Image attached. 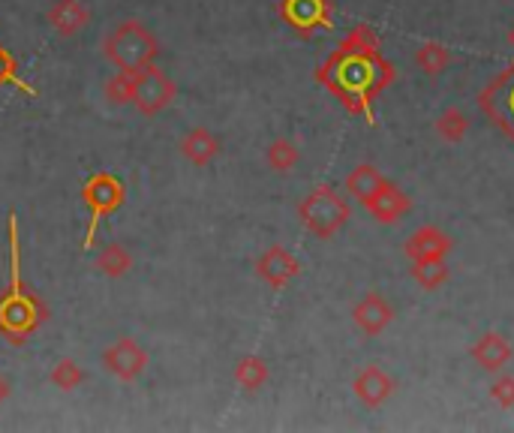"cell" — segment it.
Instances as JSON below:
<instances>
[{
    "label": "cell",
    "instance_id": "6da1fadb",
    "mask_svg": "<svg viewBox=\"0 0 514 433\" xmlns=\"http://www.w3.org/2000/svg\"><path fill=\"white\" fill-rule=\"evenodd\" d=\"M391 79L394 70L379 55V37L367 25H358L343 37V43L316 70V82L331 91L349 115H361L367 124H376L373 100L391 85Z\"/></svg>",
    "mask_w": 514,
    "mask_h": 433
},
{
    "label": "cell",
    "instance_id": "7a4b0ae2",
    "mask_svg": "<svg viewBox=\"0 0 514 433\" xmlns=\"http://www.w3.org/2000/svg\"><path fill=\"white\" fill-rule=\"evenodd\" d=\"M7 238H10V283L7 289H0V337L13 346H22L49 322V307L28 286L22 274V238H19L16 211H10L7 217Z\"/></svg>",
    "mask_w": 514,
    "mask_h": 433
},
{
    "label": "cell",
    "instance_id": "3957f363",
    "mask_svg": "<svg viewBox=\"0 0 514 433\" xmlns=\"http://www.w3.org/2000/svg\"><path fill=\"white\" fill-rule=\"evenodd\" d=\"M103 55L106 61L121 70V73H139L151 64H157L160 58V43L151 34V28H145L136 19H127L121 25H115L109 31V37L103 40Z\"/></svg>",
    "mask_w": 514,
    "mask_h": 433
},
{
    "label": "cell",
    "instance_id": "277c9868",
    "mask_svg": "<svg viewBox=\"0 0 514 433\" xmlns=\"http://www.w3.org/2000/svg\"><path fill=\"white\" fill-rule=\"evenodd\" d=\"M298 217L316 238H334L349 223L352 211H349V202L334 187L319 184L298 205Z\"/></svg>",
    "mask_w": 514,
    "mask_h": 433
},
{
    "label": "cell",
    "instance_id": "5b68a950",
    "mask_svg": "<svg viewBox=\"0 0 514 433\" xmlns=\"http://www.w3.org/2000/svg\"><path fill=\"white\" fill-rule=\"evenodd\" d=\"M82 202L88 208V232H85V250H91L97 244V229L100 223L115 214L118 208H124L127 202V184L112 175V172H97L82 184Z\"/></svg>",
    "mask_w": 514,
    "mask_h": 433
},
{
    "label": "cell",
    "instance_id": "8992f818",
    "mask_svg": "<svg viewBox=\"0 0 514 433\" xmlns=\"http://www.w3.org/2000/svg\"><path fill=\"white\" fill-rule=\"evenodd\" d=\"M175 97H178V85L163 67L151 64V67L133 73V106L139 109V115L154 118L163 109H169L175 103Z\"/></svg>",
    "mask_w": 514,
    "mask_h": 433
},
{
    "label": "cell",
    "instance_id": "52a82bcc",
    "mask_svg": "<svg viewBox=\"0 0 514 433\" xmlns=\"http://www.w3.org/2000/svg\"><path fill=\"white\" fill-rule=\"evenodd\" d=\"M280 19L298 37H313L319 31H331L334 25L328 0H280Z\"/></svg>",
    "mask_w": 514,
    "mask_h": 433
},
{
    "label": "cell",
    "instance_id": "ba28073f",
    "mask_svg": "<svg viewBox=\"0 0 514 433\" xmlns=\"http://www.w3.org/2000/svg\"><path fill=\"white\" fill-rule=\"evenodd\" d=\"M478 103H481L484 115L490 121H496L508 133V139H514V67L505 70L496 82H490L481 91Z\"/></svg>",
    "mask_w": 514,
    "mask_h": 433
},
{
    "label": "cell",
    "instance_id": "9c48e42d",
    "mask_svg": "<svg viewBox=\"0 0 514 433\" xmlns=\"http://www.w3.org/2000/svg\"><path fill=\"white\" fill-rule=\"evenodd\" d=\"M103 367L115 376V379H121V382H136L142 373H145V367H148V352L139 346V340H133V337H121V340H115L112 346H106L103 349Z\"/></svg>",
    "mask_w": 514,
    "mask_h": 433
},
{
    "label": "cell",
    "instance_id": "30bf717a",
    "mask_svg": "<svg viewBox=\"0 0 514 433\" xmlns=\"http://www.w3.org/2000/svg\"><path fill=\"white\" fill-rule=\"evenodd\" d=\"M256 274H259L271 289H286V286L301 274V265H298V259H295L286 247L271 244V247L259 256Z\"/></svg>",
    "mask_w": 514,
    "mask_h": 433
},
{
    "label": "cell",
    "instance_id": "8fae6325",
    "mask_svg": "<svg viewBox=\"0 0 514 433\" xmlns=\"http://www.w3.org/2000/svg\"><path fill=\"white\" fill-rule=\"evenodd\" d=\"M364 208H367V214L373 217V220H379V223H394L397 217H403L409 208H412V202H409V196L403 193V190H397L391 181H385L367 202H361Z\"/></svg>",
    "mask_w": 514,
    "mask_h": 433
},
{
    "label": "cell",
    "instance_id": "7c38bea8",
    "mask_svg": "<svg viewBox=\"0 0 514 433\" xmlns=\"http://www.w3.org/2000/svg\"><path fill=\"white\" fill-rule=\"evenodd\" d=\"M352 388H355V397H358L364 406L376 409V406H382V403L391 397V391H394V379H391L382 367L370 364V367H364V370L355 376Z\"/></svg>",
    "mask_w": 514,
    "mask_h": 433
},
{
    "label": "cell",
    "instance_id": "4fadbf2b",
    "mask_svg": "<svg viewBox=\"0 0 514 433\" xmlns=\"http://www.w3.org/2000/svg\"><path fill=\"white\" fill-rule=\"evenodd\" d=\"M46 19L61 37H76V34H82L88 28L91 13H88V7L82 4V0H55V4L49 7V13H46Z\"/></svg>",
    "mask_w": 514,
    "mask_h": 433
},
{
    "label": "cell",
    "instance_id": "5bb4252c",
    "mask_svg": "<svg viewBox=\"0 0 514 433\" xmlns=\"http://www.w3.org/2000/svg\"><path fill=\"white\" fill-rule=\"evenodd\" d=\"M352 319H355V325H358L364 334L373 337V334L385 331V325L394 319V310H391V304H388L379 292H370V295H364V298L355 304Z\"/></svg>",
    "mask_w": 514,
    "mask_h": 433
},
{
    "label": "cell",
    "instance_id": "9a60e30c",
    "mask_svg": "<svg viewBox=\"0 0 514 433\" xmlns=\"http://www.w3.org/2000/svg\"><path fill=\"white\" fill-rule=\"evenodd\" d=\"M451 250V238L445 232H439L436 226H421L418 232L409 235L406 241V253L412 262H424V259H445V253Z\"/></svg>",
    "mask_w": 514,
    "mask_h": 433
},
{
    "label": "cell",
    "instance_id": "2e32d148",
    "mask_svg": "<svg viewBox=\"0 0 514 433\" xmlns=\"http://www.w3.org/2000/svg\"><path fill=\"white\" fill-rule=\"evenodd\" d=\"M181 154H184L193 166L205 169V166H211V163L220 157V139H217L208 127H193V130L181 139Z\"/></svg>",
    "mask_w": 514,
    "mask_h": 433
},
{
    "label": "cell",
    "instance_id": "e0dca14e",
    "mask_svg": "<svg viewBox=\"0 0 514 433\" xmlns=\"http://www.w3.org/2000/svg\"><path fill=\"white\" fill-rule=\"evenodd\" d=\"M469 355H472L475 364L484 367V370H502V367L511 361V346H508V340H505L502 334L487 331V334H481V337L475 340V346L469 349Z\"/></svg>",
    "mask_w": 514,
    "mask_h": 433
},
{
    "label": "cell",
    "instance_id": "ac0fdd59",
    "mask_svg": "<svg viewBox=\"0 0 514 433\" xmlns=\"http://www.w3.org/2000/svg\"><path fill=\"white\" fill-rule=\"evenodd\" d=\"M133 268V253L124 247V244H106L100 253H97V271L109 280H121L127 277Z\"/></svg>",
    "mask_w": 514,
    "mask_h": 433
},
{
    "label": "cell",
    "instance_id": "d6986e66",
    "mask_svg": "<svg viewBox=\"0 0 514 433\" xmlns=\"http://www.w3.org/2000/svg\"><path fill=\"white\" fill-rule=\"evenodd\" d=\"M268 364H265V358H259V355H241L238 358V364H235V382H238V388H244L247 394H256L265 382H268Z\"/></svg>",
    "mask_w": 514,
    "mask_h": 433
},
{
    "label": "cell",
    "instance_id": "ffe728a7",
    "mask_svg": "<svg viewBox=\"0 0 514 433\" xmlns=\"http://www.w3.org/2000/svg\"><path fill=\"white\" fill-rule=\"evenodd\" d=\"M382 184H385V175H382L376 166H367V163L355 166V169L349 172V178H346V190H349V196H355L358 202H367Z\"/></svg>",
    "mask_w": 514,
    "mask_h": 433
},
{
    "label": "cell",
    "instance_id": "44dd1931",
    "mask_svg": "<svg viewBox=\"0 0 514 433\" xmlns=\"http://www.w3.org/2000/svg\"><path fill=\"white\" fill-rule=\"evenodd\" d=\"M0 88H16V91L28 94L31 100L40 97V91L19 73V64H16V58H13V52L7 46H0Z\"/></svg>",
    "mask_w": 514,
    "mask_h": 433
},
{
    "label": "cell",
    "instance_id": "7402d4cb",
    "mask_svg": "<svg viewBox=\"0 0 514 433\" xmlns=\"http://www.w3.org/2000/svg\"><path fill=\"white\" fill-rule=\"evenodd\" d=\"M298 160H301V151H298V145L289 142V139H274V142L268 145V151H265V163H268L274 172H280V175H289V172L298 166Z\"/></svg>",
    "mask_w": 514,
    "mask_h": 433
},
{
    "label": "cell",
    "instance_id": "603a6c76",
    "mask_svg": "<svg viewBox=\"0 0 514 433\" xmlns=\"http://www.w3.org/2000/svg\"><path fill=\"white\" fill-rule=\"evenodd\" d=\"M412 280H415L421 289L436 292V289L448 280V265H445V259H424V262H415Z\"/></svg>",
    "mask_w": 514,
    "mask_h": 433
},
{
    "label": "cell",
    "instance_id": "cb8c5ba5",
    "mask_svg": "<svg viewBox=\"0 0 514 433\" xmlns=\"http://www.w3.org/2000/svg\"><path fill=\"white\" fill-rule=\"evenodd\" d=\"M49 382H52L55 388H61V391H76V388H82V382H85V367H82L79 361H73V358H61V361L52 367Z\"/></svg>",
    "mask_w": 514,
    "mask_h": 433
},
{
    "label": "cell",
    "instance_id": "d4e9b609",
    "mask_svg": "<svg viewBox=\"0 0 514 433\" xmlns=\"http://www.w3.org/2000/svg\"><path fill=\"white\" fill-rule=\"evenodd\" d=\"M415 64L427 73V76H439L448 64H451V52L439 43H421L415 52Z\"/></svg>",
    "mask_w": 514,
    "mask_h": 433
},
{
    "label": "cell",
    "instance_id": "484cf974",
    "mask_svg": "<svg viewBox=\"0 0 514 433\" xmlns=\"http://www.w3.org/2000/svg\"><path fill=\"white\" fill-rule=\"evenodd\" d=\"M466 130H469V124H466V118H463L460 109H445L439 115V121H436V133L445 142H460L466 136Z\"/></svg>",
    "mask_w": 514,
    "mask_h": 433
},
{
    "label": "cell",
    "instance_id": "4316f807",
    "mask_svg": "<svg viewBox=\"0 0 514 433\" xmlns=\"http://www.w3.org/2000/svg\"><path fill=\"white\" fill-rule=\"evenodd\" d=\"M103 91L112 106H127V103H133V76L118 70V76H112Z\"/></svg>",
    "mask_w": 514,
    "mask_h": 433
},
{
    "label": "cell",
    "instance_id": "83f0119b",
    "mask_svg": "<svg viewBox=\"0 0 514 433\" xmlns=\"http://www.w3.org/2000/svg\"><path fill=\"white\" fill-rule=\"evenodd\" d=\"M490 397H493L502 409H511V406H514V376H499V379H493Z\"/></svg>",
    "mask_w": 514,
    "mask_h": 433
},
{
    "label": "cell",
    "instance_id": "f1b7e54d",
    "mask_svg": "<svg viewBox=\"0 0 514 433\" xmlns=\"http://www.w3.org/2000/svg\"><path fill=\"white\" fill-rule=\"evenodd\" d=\"M10 394H13V385H10V379L4 373H0V403H7Z\"/></svg>",
    "mask_w": 514,
    "mask_h": 433
},
{
    "label": "cell",
    "instance_id": "f546056e",
    "mask_svg": "<svg viewBox=\"0 0 514 433\" xmlns=\"http://www.w3.org/2000/svg\"><path fill=\"white\" fill-rule=\"evenodd\" d=\"M508 46H511V49H514V28H511V31H508Z\"/></svg>",
    "mask_w": 514,
    "mask_h": 433
}]
</instances>
